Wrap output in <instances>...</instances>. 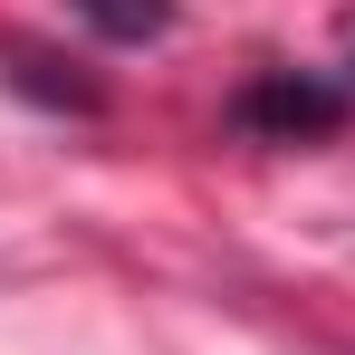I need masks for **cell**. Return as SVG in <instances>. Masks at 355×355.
<instances>
[{
  "label": "cell",
  "mask_w": 355,
  "mask_h": 355,
  "mask_svg": "<svg viewBox=\"0 0 355 355\" xmlns=\"http://www.w3.org/2000/svg\"><path fill=\"white\" fill-rule=\"evenodd\" d=\"M77 10H87V19H96L106 39H125V49H135V39H164V29H173V0H77Z\"/></svg>",
  "instance_id": "1"
},
{
  "label": "cell",
  "mask_w": 355,
  "mask_h": 355,
  "mask_svg": "<svg viewBox=\"0 0 355 355\" xmlns=\"http://www.w3.org/2000/svg\"><path fill=\"white\" fill-rule=\"evenodd\" d=\"M250 116H288V125H327V116H336V96H327V87H269V96H250Z\"/></svg>",
  "instance_id": "2"
}]
</instances>
